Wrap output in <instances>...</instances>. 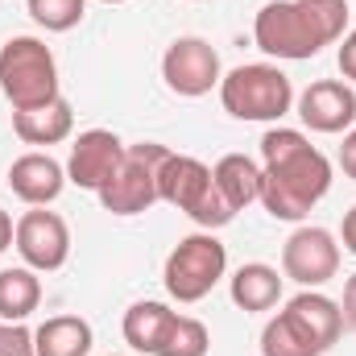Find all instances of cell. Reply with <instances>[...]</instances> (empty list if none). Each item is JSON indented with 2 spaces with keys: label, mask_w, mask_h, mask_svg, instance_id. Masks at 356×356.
Returning a JSON list of instances; mask_svg holds the SVG:
<instances>
[{
  "label": "cell",
  "mask_w": 356,
  "mask_h": 356,
  "mask_svg": "<svg viewBox=\"0 0 356 356\" xmlns=\"http://www.w3.org/2000/svg\"><path fill=\"white\" fill-rule=\"evenodd\" d=\"M332 191V162L298 129H269L261 137V199L273 220L302 224Z\"/></svg>",
  "instance_id": "6da1fadb"
},
{
  "label": "cell",
  "mask_w": 356,
  "mask_h": 356,
  "mask_svg": "<svg viewBox=\"0 0 356 356\" xmlns=\"http://www.w3.org/2000/svg\"><path fill=\"white\" fill-rule=\"evenodd\" d=\"M220 104L236 120L273 124L294 108V83L273 63H245L220 79Z\"/></svg>",
  "instance_id": "7a4b0ae2"
},
{
  "label": "cell",
  "mask_w": 356,
  "mask_h": 356,
  "mask_svg": "<svg viewBox=\"0 0 356 356\" xmlns=\"http://www.w3.org/2000/svg\"><path fill=\"white\" fill-rule=\"evenodd\" d=\"M0 91L4 99L13 104V112H25V108H38V104H50L58 91V63H54V50L42 42V38H8L0 46Z\"/></svg>",
  "instance_id": "3957f363"
},
{
  "label": "cell",
  "mask_w": 356,
  "mask_h": 356,
  "mask_svg": "<svg viewBox=\"0 0 356 356\" xmlns=\"http://www.w3.org/2000/svg\"><path fill=\"white\" fill-rule=\"evenodd\" d=\"M224 273H228V249L216 241V232H191L170 249L162 282L175 302L191 307V302H203Z\"/></svg>",
  "instance_id": "277c9868"
},
{
  "label": "cell",
  "mask_w": 356,
  "mask_h": 356,
  "mask_svg": "<svg viewBox=\"0 0 356 356\" xmlns=\"http://www.w3.org/2000/svg\"><path fill=\"white\" fill-rule=\"evenodd\" d=\"M166 145L158 141H141V145H129L116 175L108 178L95 195H99V207L112 211V216H141L158 203V170L166 162Z\"/></svg>",
  "instance_id": "5b68a950"
},
{
  "label": "cell",
  "mask_w": 356,
  "mask_h": 356,
  "mask_svg": "<svg viewBox=\"0 0 356 356\" xmlns=\"http://www.w3.org/2000/svg\"><path fill=\"white\" fill-rule=\"evenodd\" d=\"M253 42L266 50L269 58H282V63H307V58H315L327 46L315 33V25L307 21V13L298 8V0H269V4H261V13L253 21Z\"/></svg>",
  "instance_id": "8992f818"
},
{
  "label": "cell",
  "mask_w": 356,
  "mask_h": 356,
  "mask_svg": "<svg viewBox=\"0 0 356 356\" xmlns=\"http://www.w3.org/2000/svg\"><path fill=\"white\" fill-rule=\"evenodd\" d=\"M340 273V245L327 228L302 224L290 232V241L282 245V277L298 282L302 290H319Z\"/></svg>",
  "instance_id": "52a82bcc"
},
{
  "label": "cell",
  "mask_w": 356,
  "mask_h": 356,
  "mask_svg": "<svg viewBox=\"0 0 356 356\" xmlns=\"http://www.w3.org/2000/svg\"><path fill=\"white\" fill-rule=\"evenodd\" d=\"M162 79L175 95L199 99L211 88H220L224 71H220V54L207 38H175L162 54Z\"/></svg>",
  "instance_id": "ba28073f"
},
{
  "label": "cell",
  "mask_w": 356,
  "mask_h": 356,
  "mask_svg": "<svg viewBox=\"0 0 356 356\" xmlns=\"http://www.w3.org/2000/svg\"><path fill=\"white\" fill-rule=\"evenodd\" d=\"M13 245L21 253V261L38 273H54V269L67 266L71 257V228L58 211H46V207H33L17 220V232H13Z\"/></svg>",
  "instance_id": "9c48e42d"
},
{
  "label": "cell",
  "mask_w": 356,
  "mask_h": 356,
  "mask_svg": "<svg viewBox=\"0 0 356 356\" xmlns=\"http://www.w3.org/2000/svg\"><path fill=\"white\" fill-rule=\"evenodd\" d=\"M124 141L112 129H88L75 137L71 158H67V182H75L79 191H99L108 178L116 175L120 158H124Z\"/></svg>",
  "instance_id": "30bf717a"
},
{
  "label": "cell",
  "mask_w": 356,
  "mask_h": 356,
  "mask_svg": "<svg viewBox=\"0 0 356 356\" xmlns=\"http://www.w3.org/2000/svg\"><path fill=\"white\" fill-rule=\"evenodd\" d=\"M298 116L311 133H348L356 124V91L344 79H319L298 95Z\"/></svg>",
  "instance_id": "8fae6325"
},
{
  "label": "cell",
  "mask_w": 356,
  "mask_h": 356,
  "mask_svg": "<svg viewBox=\"0 0 356 356\" xmlns=\"http://www.w3.org/2000/svg\"><path fill=\"white\" fill-rule=\"evenodd\" d=\"M282 315L290 319V327H294L319 356L327 353V348L340 340V332H344V311H340V302H332V298L319 294V290L294 294Z\"/></svg>",
  "instance_id": "7c38bea8"
},
{
  "label": "cell",
  "mask_w": 356,
  "mask_h": 356,
  "mask_svg": "<svg viewBox=\"0 0 356 356\" xmlns=\"http://www.w3.org/2000/svg\"><path fill=\"white\" fill-rule=\"evenodd\" d=\"M63 186H67V166L42 149H29L8 166V191L29 207H50L63 195Z\"/></svg>",
  "instance_id": "4fadbf2b"
},
{
  "label": "cell",
  "mask_w": 356,
  "mask_h": 356,
  "mask_svg": "<svg viewBox=\"0 0 356 356\" xmlns=\"http://www.w3.org/2000/svg\"><path fill=\"white\" fill-rule=\"evenodd\" d=\"M207 186H211V166H203L191 154H166V162L158 170V199L162 203L191 216V207L207 195Z\"/></svg>",
  "instance_id": "5bb4252c"
},
{
  "label": "cell",
  "mask_w": 356,
  "mask_h": 356,
  "mask_svg": "<svg viewBox=\"0 0 356 356\" xmlns=\"http://www.w3.org/2000/svg\"><path fill=\"white\" fill-rule=\"evenodd\" d=\"M71 129H75V112H71L67 95H54L50 104L25 108V112H13V133L25 145H58L71 137Z\"/></svg>",
  "instance_id": "9a60e30c"
},
{
  "label": "cell",
  "mask_w": 356,
  "mask_h": 356,
  "mask_svg": "<svg viewBox=\"0 0 356 356\" xmlns=\"http://www.w3.org/2000/svg\"><path fill=\"white\" fill-rule=\"evenodd\" d=\"M228 294H232V302H236L241 311H249V315L273 311L277 298H282V273L273 266H266V261H249V266H241L232 273Z\"/></svg>",
  "instance_id": "2e32d148"
},
{
  "label": "cell",
  "mask_w": 356,
  "mask_h": 356,
  "mask_svg": "<svg viewBox=\"0 0 356 356\" xmlns=\"http://www.w3.org/2000/svg\"><path fill=\"white\" fill-rule=\"evenodd\" d=\"M91 344H95V332L79 315H50L33 332V353L38 356H88Z\"/></svg>",
  "instance_id": "e0dca14e"
},
{
  "label": "cell",
  "mask_w": 356,
  "mask_h": 356,
  "mask_svg": "<svg viewBox=\"0 0 356 356\" xmlns=\"http://www.w3.org/2000/svg\"><path fill=\"white\" fill-rule=\"evenodd\" d=\"M211 182H216V191H220L236 211H245L249 203L261 199V166H257L253 158H245V154H224V158L211 166Z\"/></svg>",
  "instance_id": "ac0fdd59"
},
{
  "label": "cell",
  "mask_w": 356,
  "mask_h": 356,
  "mask_svg": "<svg viewBox=\"0 0 356 356\" xmlns=\"http://www.w3.org/2000/svg\"><path fill=\"white\" fill-rule=\"evenodd\" d=\"M178 311H170L166 302H154V298H145V302H133L129 311H124V323H120V332H124V340H129V348L133 353H158V344H162V336H166V327L175 323Z\"/></svg>",
  "instance_id": "d6986e66"
},
{
  "label": "cell",
  "mask_w": 356,
  "mask_h": 356,
  "mask_svg": "<svg viewBox=\"0 0 356 356\" xmlns=\"http://www.w3.org/2000/svg\"><path fill=\"white\" fill-rule=\"evenodd\" d=\"M42 302V277L29 266L0 269V319L4 323H25Z\"/></svg>",
  "instance_id": "ffe728a7"
},
{
  "label": "cell",
  "mask_w": 356,
  "mask_h": 356,
  "mask_svg": "<svg viewBox=\"0 0 356 356\" xmlns=\"http://www.w3.org/2000/svg\"><path fill=\"white\" fill-rule=\"evenodd\" d=\"M207 348H211V332L195 315H175L154 356H207Z\"/></svg>",
  "instance_id": "44dd1931"
},
{
  "label": "cell",
  "mask_w": 356,
  "mask_h": 356,
  "mask_svg": "<svg viewBox=\"0 0 356 356\" xmlns=\"http://www.w3.org/2000/svg\"><path fill=\"white\" fill-rule=\"evenodd\" d=\"M25 8L46 33H67V29H75L83 21L88 0H25Z\"/></svg>",
  "instance_id": "7402d4cb"
},
{
  "label": "cell",
  "mask_w": 356,
  "mask_h": 356,
  "mask_svg": "<svg viewBox=\"0 0 356 356\" xmlns=\"http://www.w3.org/2000/svg\"><path fill=\"white\" fill-rule=\"evenodd\" d=\"M298 8L307 13V21L315 25V33L327 46L344 38V29H348V0H298Z\"/></svg>",
  "instance_id": "603a6c76"
},
{
  "label": "cell",
  "mask_w": 356,
  "mask_h": 356,
  "mask_svg": "<svg viewBox=\"0 0 356 356\" xmlns=\"http://www.w3.org/2000/svg\"><path fill=\"white\" fill-rule=\"evenodd\" d=\"M261 356H319V353H315V348L290 327V319L277 311L266 327H261Z\"/></svg>",
  "instance_id": "cb8c5ba5"
},
{
  "label": "cell",
  "mask_w": 356,
  "mask_h": 356,
  "mask_svg": "<svg viewBox=\"0 0 356 356\" xmlns=\"http://www.w3.org/2000/svg\"><path fill=\"white\" fill-rule=\"evenodd\" d=\"M0 356H38L33 353V332L0 319Z\"/></svg>",
  "instance_id": "d4e9b609"
},
{
  "label": "cell",
  "mask_w": 356,
  "mask_h": 356,
  "mask_svg": "<svg viewBox=\"0 0 356 356\" xmlns=\"http://www.w3.org/2000/svg\"><path fill=\"white\" fill-rule=\"evenodd\" d=\"M336 63H340V75L356 83V29H348L344 38H340V54H336Z\"/></svg>",
  "instance_id": "484cf974"
},
{
  "label": "cell",
  "mask_w": 356,
  "mask_h": 356,
  "mask_svg": "<svg viewBox=\"0 0 356 356\" xmlns=\"http://www.w3.org/2000/svg\"><path fill=\"white\" fill-rule=\"evenodd\" d=\"M340 170L356 182V129L344 133V145H340Z\"/></svg>",
  "instance_id": "4316f807"
},
{
  "label": "cell",
  "mask_w": 356,
  "mask_h": 356,
  "mask_svg": "<svg viewBox=\"0 0 356 356\" xmlns=\"http://www.w3.org/2000/svg\"><path fill=\"white\" fill-rule=\"evenodd\" d=\"M340 311H344V323L356 327V273L348 277V286H344V302H340Z\"/></svg>",
  "instance_id": "83f0119b"
},
{
  "label": "cell",
  "mask_w": 356,
  "mask_h": 356,
  "mask_svg": "<svg viewBox=\"0 0 356 356\" xmlns=\"http://www.w3.org/2000/svg\"><path fill=\"white\" fill-rule=\"evenodd\" d=\"M340 241H344V249L356 257V207L353 211H344V224H340Z\"/></svg>",
  "instance_id": "f1b7e54d"
},
{
  "label": "cell",
  "mask_w": 356,
  "mask_h": 356,
  "mask_svg": "<svg viewBox=\"0 0 356 356\" xmlns=\"http://www.w3.org/2000/svg\"><path fill=\"white\" fill-rule=\"evenodd\" d=\"M13 232H17V224H13V216H8V211L0 207V253H4L8 245H13Z\"/></svg>",
  "instance_id": "f546056e"
},
{
  "label": "cell",
  "mask_w": 356,
  "mask_h": 356,
  "mask_svg": "<svg viewBox=\"0 0 356 356\" xmlns=\"http://www.w3.org/2000/svg\"><path fill=\"white\" fill-rule=\"evenodd\" d=\"M104 4H124V0H104Z\"/></svg>",
  "instance_id": "4dcf8cb0"
}]
</instances>
